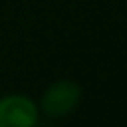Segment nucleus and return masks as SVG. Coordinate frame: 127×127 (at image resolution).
I'll return each mask as SVG.
<instances>
[{
	"label": "nucleus",
	"mask_w": 127,
	"mask_h": 127,
	"mask_svg": "<svg viewBox=\"0 0 127 127\" xmlns=\"http://www.w3.org/2000/svg\"><path fill=\"white\" fill-rule=\"evenodd\" d=\"M38 121L40 109L30 97L22 93L0 97V127H36Z\"/></svg>",
	"instance_id": "1"
},
{
	"label": "nucleus",
	"mask_w": 127,
	"mask_h": 127,
	"mask_svg": "<svg viewBox=\"0 0 127 127\" xmlns=\"http://www.w3.org/2000/svg\"><path fill=\"white\" fill-rule=\"evenodd\" d=\"M79 99H81V87L71 79H60L44 91L40 107L50 117H62L73 111Z\"/></svg>",
	"instance_id": "2"
}]
</instances>
